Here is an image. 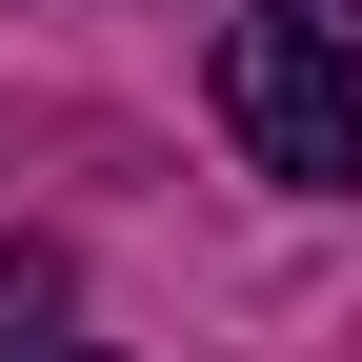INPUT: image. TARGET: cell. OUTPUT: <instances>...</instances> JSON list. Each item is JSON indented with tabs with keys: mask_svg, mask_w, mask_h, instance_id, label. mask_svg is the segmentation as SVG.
I'll return each instance as SVG.
<instances>
[{
	"mask_svg": "<svg viewBox=\"0 0 362 362\" xmlns=\"http://www.w3.org/2000/svg\"><path fill=\"white\" fill-rule=\"evenodd\" d=\"M221 141L282 202H362V0H242L221 21Z\"/></svg>",
	"mask_w": 362,
	"mask_h": 362,
	"instance_id": "obj_1",
	"label": "cell"
},
{
	"mask_svg": "<svg viewBox=\"0 0 362 362\" xmlns=\"http://www.w3.org/2000/svg\"><path fill=\"white\" fill-rule=\"evenodd\" d=\"M61 322H81V262L61 242H0V362H61Z\"/></svg>",
	"mask_w": 362,
	"mask_h": 362,
	"instance_id": "obj_2",
	"label": "cell"
},
{
	"mask_svg": "<svg viewBox=\"0 0 362 362\" xmlns=\"http://www.w3.org/2000/svg\"><path fill=\"white\" fill-rule=\"evenodd\" d=\"M61 362H101V342H61Z\"/></svg>",
	"mask_w": 362,
	"mask_h": 362,
	"instance_id": "obj_3",
	"label": "cell"
}]
</instances>
